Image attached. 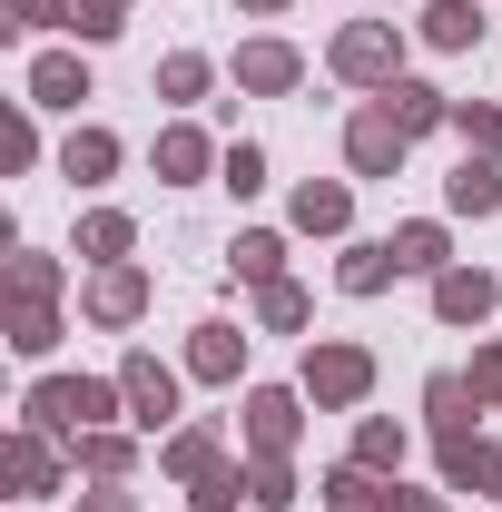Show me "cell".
I'll list each match as a JSON object with an SVG mask.
<instances>
[{"label":"cell","mask_w":502,"mask_h":512,"mask_svg":"<svg viewBox=\"0 0 502 512\" xmlns=\"http://www.w3.org/2000/svg\"><path fill=\"white\" fill-rule=\"evenodd\" d=\"M20 424H40V434L79 444V434H99V424H128V394H119V375H30Z\"/></svg>","instance_id":"6da1fadb"},{"label":"cell","mask_w":502,"mask_h":512,"mask_svg":"<svg viewBox=\"0 0 502 512\" xmlns=\"http://www.w3.org/2000/svg\"><path fill=\"white\" fill-rule=\"evenodd\" d=\"M315 414H365L375 404V345H355V335H306V365H296Z\"/></svg>","instance_id":"7a4b0ae2"},{"label":"cell","mask_w":502,"mask_h":512,"mask_svg":"<svg viewBox=\"0 0 502 512\" xmlns=\"http://www.w3.org/2000/svg\"><path fill=\"white\" fill-rule=\"evenodd\" d=\"M325 69H335L345 89H365V99H375V89L404 79V30H394V20H345V30L325 40Z\"/></svg>","instance_id":"3957f363"},{"label":"cell","mask_w":502,"mask_h":512,"mask_svg":"<svg viewBox=\"0 0 502 512\" xmlns=\"http://www.w3.org/2000/svg\"><path fill=\"white\" fill-rule=\"evenodd\" d=\"M178 384H188V365H168V355H148V345H128V355H119V394H128V424H138L148 444L188 424V414H178Z\"/></svg>","instance_id":"277c9868"},{"label":"cell","mask_w":502,"mask_h":512,"mask_svg":"<svg viewBox=\"0 0 502 512\" xmlns=\"http://www.w3.org/2000/svg\"><path fill=\"white\" fill-rule=\"evenodd\" d=\"M69 473H79V463H69L60 434H40V424H10V434H0V483H10V503H50Z\"/></svg>","instance_id":"5b68a950"},{"label":"cell","mask_w":502,"mask_h":512,"mask_svg":"<svg viewBox=\"0 0 502 512\" xmlns=\"http://www.w3.org/2000/svg\"><path fill=\"white\" fill-rule=\"evenodd\" d=\"M237 434H247V453H296L306 444V384H247Z\"/></svg>","instance_id":"8992f818"},{"label":"cell","mask_w":502,"mask_h":512,"mask_svg":"<svg viewBox=\"0 0 502 512\" xmlns=\"http://www.w3.org/2000/svg\"><path fill=\"white\" fill-rule=\"evenodd\" d=\"M404 158H414V138L394 128V109H384V99H365V109L345 119V178L384 188V178H404Z\"/></svg>","instance_id":"52a82bcc"},{"label":"cell","mask_w":502,"mask_h":512,"mask_svg":"<svg viewBox=\"0 0 502 512\" xmlns=\"http://www.w3.org/2000/svg\"><path fill=\"white\" fill-rule=\"evenodd\" d=\"M227 79H237V99H296V89H306V50L276 40V30H256V40H237Z\"/></svg>","instance_id":"ba28073f"},{"label":"cell","mask_w":502,"mask_h":512,"mask_svg":"<svg viewBox=\"0 0 502 512\" xmlns=\"http://www.w3.org/2000/svg\"><path fill=\"white\" fill-rule=\"evenodd\" d=\"M148 296H158V286H148V266H138V256H128V266H89V286H79V316L99 325V335H128V325L148 316Z\"/></svg>","instance_id":"9c48e42d"},{"label":"cell","mask_w":502,"mask_h":512,"mask_svg":"<svg viewBox=\"0 0 502 512\" xmlns=\"http://www.w3.org/2000/svg\"><path fill=\"white\" fill-rule=\"evenodd\" d=\"M20 99H30V109L79 119V99H99V79H89V60H79V50H40V60L20 69Z\"/></svg>","instance_id":"30bf717a"},{"label":"cell","mask_w":502,"mask_h":512,"mask_svg":"<svg viewBox=\"0 0 502 512\" xmlns=\"http://www.w3.org/2000/svg\"><path fill=\"white\" fill-rule=\"evenodd\" d=\"M493 306H502V276H493V266L453 256V266L434 276V325H453V335H463V325H483Z\"/></svg>","instance_id":"8fae6325"},{"label":"cell","mask_w":502,"mask_h":512,"mask_svg":"<svg viewBox=\"0 0 502 512\" xmlns=\"http://www.w3.org/2000/svg\"><path fill=\"white\" fill-rule=\"evenodd\" d=\"M443 493H473V503H502V434H463V444H434Z\"/></svg>","instance_id":"7c38bea8"},{"label":"cell","mask_w":502,"mask_h":512,"mask_svg":"<svg viewBox=\"0 0 502 512\" xmlns=\"http://www.w3.org/2000/svg\"><path fill=\"white\" fill-rule=\"evenodd\" d=\"M217 158H227V148H217L207 128H188V119H168V128H158V148H148L158 188H207V178H217Z\"/></svg>","instance_id":"4fadbf2b"},{"label":"cell","mask_w":502,"mask_h":512,"mask_svg":"<svg viewBox=\"0 0 502 512\" xmlns=\"http://www.w3.org/2000/svg\"><path fill=\"white\" fill-rule=\"evenodd\" d=\"M286 227H296V237H345V227H355V178H296Z\"/></svg>","instance_id":"5bb4252c"},{"label":"cell","mask_w":502,"mask_h":512,"mask_svg":"<svg viewBox=\"0 0 502 512\" xmlns=\"http://www.w3.org/2000/svg\"><path fill=\"white\" fill-rule=\"evenodd\" d=\"M217 463H227V434H217V424H207V414H188V424H178V434H158V473H168V483H178V493H188V483H207V473H217Z\"/></svg>","instance_id":"9a60e30c"},{"label":"cell","mask_w":502,"mask_h":512,"mask_svg":"<svg viewBox=\"0 0 502 512\" xmlns=\"http://www.w3.org/2000/svg\"><path fill=\"white\" fill-rule=\"evenodd\" d=\"M60 296H69V256L10 247V266H0V306H60Z\"/></svg>","instance_id":"2e32d148"},{"label":"cell","mask_w":502,"mask_h":512,"mask_svg":"<svg viewBox=\"0 0 502 512\" xmlns=\"http://www.w3.org/2000/svg\"><path fill=\"white\" fill-rule=\"evenodd\" d=\"M237 375H247V325L227 316L188 325V384H237Z\"/></svg>","instance_id":"e0dca14e"},{"label":"cell","mask_w":502,"mask_h":512,"mask_svg":"<svg viewBox=\"0 0 502 512\" xmlns=\"http://www.w3.org/2000/svg\"><path fill=\"white\" fill-rule=\"evenodd\" d=\"M69 463H79L89 483H128V473L148 463V434H138V424H99V434L69 444Z\"/></svg>","instance_id":"ac0fdd59"},{"label":"cell","mask_w":502,"mask_h":512,"mask_svg":"<svg viewBox=\"0 0 502 512\" xmlns=\"http://www.w3.org/2000/svg\"><path fill=\"white\" fill-rule=\"evenodd\" d=\"M119 158H128L119 128H99V119H79V128L60 138V178H69V188H109V178H119Z\"/></svg>","instance_id":"d6986e66"},{"label":"cell","mask_w":502,"mask_h":512,"mask_svg":"<svg viewBox=\"0 0 502 512\" xmlns=\"http://www.w3.org/2000/svg\"><path fill=\"white\" fill-rule=\"evenodd\" d=\"M345 463H365V473H384V483H404V463H414V424H394V414H355Z\"/></svg>","instance_id":"ffe728a7"},{"label":"cell","mask_w":502,"mask_h":512,"mask_svg":"<svg viewBox=\"0 0 502 512\" xmlns=\"http://www.w3.org/2000/svg\"><path fill=\"white\" fill-rule=\"evenodd\" d=\"M483 30H493V20H483L473 0H424V20H414V40L443 50V60H473V50H483Z\"/></svg>","instance_id":"44dd1931"},{"label":"cell","mask_w":502,"mask_h":512,"mask_svg":"<svg viewBox=\"0 0 502 512\" xmlns=\"http://www.w3.org/2000/svg\"><path fill=\"white\" fill-rule=\"evenodd\" d=\"M375 99L394 109V128H404V138H434V128H453V89H434V79H414V69H404L394 89H375Z\"/></svg>","instance_id":"7402d4cb"},{"label":"cell","mask_w":502,"mask_h":512,"mask_svg":"<svg viewBox=\"0 0 502 512\" xmlns=\"http://www.w3.org/2000/svg\"><path fill=\"white\" fill-rule=\"evenodd\" d=\"M69 256H79V266H128V256H138V217H128V207H89L79 237H69Z\"/></svg>","instance_id":"603a6c76"},{"label":"cell","mask_w":502,"mask_h":512,"mask_svg":"<svg viewBox=\"0 0 502 512\" xmlns=\"http://www.w3.org/2000/svg\"><path fill=\"white\" fill-rule=\"evenodd\" d=\"M404 266H394V237H345V256H335V296H384Z\"/></svg>","instance_id":"cb8c5ba5"},{"label":"cell","mask_w":502,"mask_h":512,"mask_svg":"<svg viewBox=\"0 0 502 512\" xmlns=\"http://www.w3.org/2000/svg\"><path fill=\"white\" fill-rule=\"evenodd\" d=\"M473 414H483V404H473V384L453 375V365L424 375V434H434V444H463V434H473Z\"/></svg>","instance_id":"d4e9b609"},{"label":"cell","mask_w":502,"mask_h":512,"mask_svg":"<svg viewBox=\"0 0 502 512\" xmlns=\"http://www.w3.org/2000/svg\"><path fill=\"white\" fill-rule=\"evenodd\" d=\"M443 217H502V158H463L453 178H443Z\"/></svg>","instance_id":"484cf974"},{"label":"cell","mask_w":502,"mask_h":512,"mask_svg":"<svg viewBox=\"0 0 502 512\" xmlns=\"http://www.w3.org/2000/svg\"><path fill=\"white\" fill-rule=\"evenodd\" d=\"M227 276L237 286H286V227H237L227 237Z\"/></svg>","instance_id":"4316f807"},{"label":"cell","mask_w":502,"mask_h":512,"mask_svg":"<svg viewBox=\"0 0 502 512\" xmlns=\"http://www.w3.org/2000/svg\"><path fill=\"white\" fill-rule=\"evenodd\" d=\"M60 306H0V345H10V355H20V365H50V355H60Z\"/></svg>","instance_id":"83f0119b"},{"label":"cell","mask_w":502,"mask_h":512,"mask_svg":"<svg viewBox=\"0 0 502 512\" xmlns=\"http://www.w3.org/2000/svg\"><path fill=\"white\" fill-rule=\"evenodd\" d=\"M394 493H404V483H384V473H365V463H335V473L315 483L325 512H394Z\"/></svg>","instance_id":"f1b7e54d"},{"label":"cell","mask_w":502,"mask_h":512,"mask_svg":"<svg viewBox=\"0 0 502 512\" xmlns=\"http://www.w3.org/2000/svg\"><path fill=\"white\" fill-rule=\"evenodd\" d=\"M394 266L434 286L443 266H453V227H443V217H404V227H394Z\"/></svg>","instance_id":"f546056e"},{"label":"cell","mask_w":502,"mask_h":512,"mask_svg":"<svg viewBox=\"0 0 502 512\" xmlns=\"http://www.w3.org/2000/svg\"><path fill=\"white\" fill-rule=\"evenodd\" d=\"M148 89H158L168 109H197V99L217 89V60H207V50H168V60H158V79H148Z\"/></svg>","instance_id":"4dcf8cb0"},{"label":"cell","mask_w":502,"mask_h":512,"mask_svg":"<svg viewBox=\"0 0 502 512\" xmlns=\"http://www.w3.org/2000/svg\"><path fill=\"white\" fill-rule=\"evenodd\" d=\"M296 453H247V503L256 512H296Z\"/></svg>","instance_id":"1f68e13d"},{"label":"cell","mask_w":502,"mask_h":512,"mask_svg":"<svg viewBox=\"0 0 502 512\" xmlns=\"http://www.w3.org/2000/svg\"><path fill=\"white\" fill-rule=\"evenodd\" d=\"M256 325H266V335H306V325H315V296L296 286V276H286V286H256Z\"/></svg>","instance_id":"d6a6232c"},{"label":"cell","mask_w":502,"mask_h":512,"mask_svg":"<svg viewBox=\"0 0 502 512\" xmlns=\"http://www.w3.org/2000/svg\"><path fill=\"white\" fill-rule=\"evenodd\" d=\"M0 168H10V178L40 168V109H30V99H10V119H0Z\"/></svg>","instance_id":"836d02e7"},{"label":"cell","mask_w":502,"mask_h":512,"mask_svg":"<svg viewBox=\"0 0 502 512\" xmlns=\"http://www.w3.org/2000/svg\"><path fill=\"white\" fill-rule=\"evenodd\" d=\"M453 138H463V158H502V109L493 99H453Z\"/></svg>","instance_id":"e575fe53"},{"label":"cell","mask_w":502,"mask_h":512,"mask_svg":"<svg viewBox=\"0 0 502 512\" xmlns=\"http://www.w3.org/2000/svg\"><path fill=\"white\" fill-rule=\"evenodd\" d=\"M188 512H256V503H247V463L227 453L207 483H188Z\"/></svg>","instance_id":"d590c367"},{"label":"cell","mask_w":502,"mask_h":512,"mask_svg":"<svg viewBox=\"0 0 502 512\" xmlns=\"http://www.w3.org/2000/svg\"><path fill=\"white\" fill-rule=\"evenodd\" d=\"M217 188H227V197H266V148H256V138H227V158H217Z\"/></svg>","instance_id":"8d00e7d4"},{"label":"cell","mask_w":502,"mask_h":512,"mask_svg":"<svg viewBox=\"0 0 502 512\" xmlns=\"http://www.w3.org/2000/svg\"><path fill=\"white\" fill-rule=\"evenodd\" d=\"M0 30H79V0H0Z\"/></svg>","instance_id":"74e56055"},{"label":"cell","mask_w":502,"mask_h":512,"mask_svg":"<svg viewBox=\"0 0 502 512\" xmlns=\"http://www.w3.org/2000/svg\"><path fill=\"white\" fill-rule=\"evenodd\" d=\"M463 384H473V404H483V414H502V335H483V345H473Z\"/></svg>","instance_id":"f35d334b"},{"label":"cell","mask_w":502,"mask_h":512,"mask_svg":"<svg viewBox=\"0 0 502 512\" xmlns=\"http://www.w3.org/2000/svg\"><path fill=\"white\" fill-rule=\"evenodd\" d=\"M128 10H138V0H79V30H69V40H89V50H99V40H119Z\"/></svg>","instance_id":"ab89813d"},{"label":"cell","mask_w":502,"mask_h":512,"mask_svg":"<svg viewBox=\"0 0 502 512\" xmlns=\"http://www.w3.org/2000/svg\"><path fill=\"white\" fill-rule=\"evenodd\" d=\"M69 512H138V493H128V483H89Z\"/></svg>","instance_id":"60d3db41"},{"label":"cell","mask_w":502,"mask_h":512,"mask_svg":"<svg viewBox=\"0 0 502 512\" xmlns=\"http://www.w3.org/2000/svg\"><path fill=\"white\" fill-rule=\"evenodd\" d=\"M394 512H453V493H443V483H434V493H424V483H404V493H394Z\"/></svg>","instance_id":"b9f144b4"},{"label":"cell","mask_w":502,"mask_h":512,"mask_svg":"<svg viewBox=\"0 0 502 512\" xmlns=\"http://www.w3.org/2000/svg\"><path fill=\"white\" fill-rule=\"evenodd\" d=\"M237 10H247V20H276V10H286V0H237Z\"/></svg>","instance_id":"7bdbcfd3"},{"label":"cell","mask_w":502,"mask_h":512,"mask_svg":"<svg viewBox=\"0 0 502 512\" xmlns=\"http://www.w3.org/2000/svg\"><path fill=\"white\" fill-rule=\"evenodd\" d=\"M384 10H394V0H384Z\"/></svg>","instance_id":"ee69618b"}]
</instances>
